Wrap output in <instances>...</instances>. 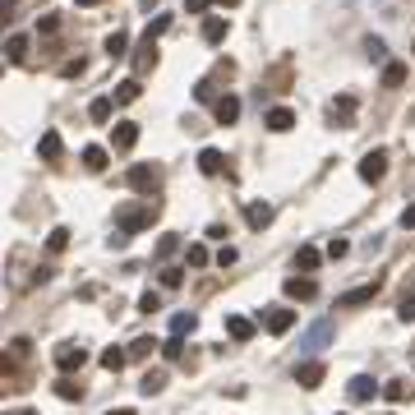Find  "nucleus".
<instances>
[{
  "label": "nucleus",
  "mask_w": 415,
  "mask_h": 415,
  "mask_svg": "<svg viewBox=\"0 0 415 415\" xmlns=\"http://www.w3.org/2000/svg\"><path fill=\"white\" fill-rule=\"evenodd\" d=\"M332 415H346V411H332Z\"/></svg>",
  "instance_id": "obj_53"
},
{
  "label": "nucleus",
  "mask_w": 415,
  "mask_h": 415,
  "mask_svg": "<svg viewBox=\"0 0 415 415\" xmlns=\"http://www.w3.org/2000/svg\"><path fill=\"white\" fill-rule=\"evenodd\" d=\"M235 259H240V254H235V249H231V245H222V249H217V263H222V268H231V263H235Z\"/></svg>",
  "instance_id": "obj_44"
},
{
  "label": "nucleus",
  "mask_w": 415,
  "mask_h": 415,
  "mask_svg": "<svg viewBox=\"0 0 415 415\" xmlns=\"http://www.w3.org/2000/svg\"><path fill=\"white\" fill-rule=\"evenodd\" d=\"M125 184L138 189V194H153V189H157V167H148V162L129 167V171H125Z\"/></svg>",
  "instance_id": "obj_5"
},
{
  "label": "nucleus",
  "mask_w": 415,
  "mask_h": 415,
  "mask_svg": "<svg viewBox=\"0 0 415 415\" xmlns=\"http://www.w3.org/2000/svg\"><path fill=\"white\" fill-rule=\"evenodd\" d=\"M111 111H116V97H97V102H88V120L107 125V120H111Z\"/></svg>",
  "instance_id": "obj_21"
},
{
  "label": "nucleus",
  "mask_w": 415,
  "mask_h": 415,
  "mask_svg": "<svg viewBox=\"0 0 415 415\" xmlns=\"http://www.w3.org/2000/svg\"><path fill=\"white\" fill-rule=\"evenodd\" d=\"M411 56H415V51H411Z\"/></svg>",
  "instance_id": "obj_55"
},
{
  "label": "nucleus",
  "mask_w": 415,
  "mask_h": 415,
  "mask_svg": "<svg viewBox=\"0 0 415 415\" xmlns=\"http://www.w3.org/2000/svg\"><path fill=\"white\" fill-rule=\"evenodd\" d=\"M222 167H226V157L217 153V148H203L199 153V171L203 175H222Z\"/></svg>",
  "instance_id": "obj_18"
},
{
  "label": "nucleus",
  "mask_w": 415,
  "mask_h": 415,
  "mask_svg": "<svg viewBox=\"0 0 415 415\" xmlns=\"http://www.w3.org/2000/svg\"><path fill=\"white\" fill-rule=\"evenodd\" d=\"M374 295H379V281H365V286H355V291L337 295V305H341V309H355V305H369Z\"/></svg>",
  "instance_id": "obj_10"
},
{
  "label": "nucleus",
  "mask_w": 415,
  "mask_h": 415,
  "mask_svg": "<svg viewBox=\"0 0 415 415\" xmlns=\"http://www.w3.org/2000/svg\"><path fill=\"white\" fill-rule=\"evenodd\" d=\"M383 175H387V153H383V148H374V153L360 157V180H365V184H379Z\"/></svg>",
  "instance_id": "obj_3"
},
{
  "label": "nucleus",
  "mask_w": 415,
  "mask_h": 415,
  "mask_svg": "<svg viewBox=\"0 0 415 415\" xmlns=\"http://www.w3.org/2000/svg\"><path fill=\"white\" fill-rule=\"evenodd\" d=\"M346 254H351L346 240H332V245H328V259H346Z\"/></svg>",
  "instance_id": "obj_42"
},
{
  "label": "nucleus",
  "mask_w": 415,
  "mask_h": 415,
  "mask_svg": "<svg viewBox=\"0 0 415 415\" xmlns=\"http://www.w3.org/2000/svg\"><path fill=\"white\" fill-rule=\"evenodd\" d=\"M245 222L254 231H263L268 222H273V203H249V208H245Z\"/></svg>",
  "instance_id": "obj_16"
},
{
  "label": "nucleus",
  "mask_w": 415,
  "mask_h": 415,
  "mask_svg": "<svg viewBox=\"0 0 415 415\" xmlns=\"http://www.w3.org/2000/svg\"><path fill=\"white\" fill-rule=\"evenodd\" d=\"M148 70H157V42L153 37H143V46L134 51V78H143Z\"/></svg>",
  "instance_id": "obj_9"
},
{
  "label": "nucleus",
  "mask_w": 415,
  "mask_h": 415,
  "mask_svg": "<svg viewBox=\"0 0 415 415\" xmlns=\"http://www.w3.org/2000/svg\"><path fill=\"white\" fill-rule=\"evenodd\" d=\"M401 83H406V65H401V61H387L383 65V88H401Z\"/></svg>",
  "instance_id": "obj_24"
},
{
  "label": "nucleus",
  "mask_w": 415,
  "mask_h": 415,
  "mask_svg": "<svg viewBox=\"0 0 415 415\" xmlns=\"http://www.w3.org/2000/svg\"><path fill=\"white\" fill-rule=\"evenodd\" d=\"M37 32H46V37H51V32H61V19H56V14H46L42 23H37Z\"/></svg>",
  "instance_id": "obj_43"
},
{
  "label": "nucleus",
  "mask_w": 415,
  "mask_h": 415,
  "mask_svg": "<svg viewBox=\"0 0 415 415\" xmlns=\"http://www.w3.org/2000/svg\"><path fill=\"white\" fill-rule=\"evenodd\" d=\"M226 337H231V341H249V337H254V319H245V314H231V319H226Z\"/></svg>",
  "instance_id": "obj_12"
},
{
  "label": "nucleus",
  "mask_w": 415,
  "mask_h": 415,
  "mask_svg": "<svg viewBox=\"0 0 415 415\" xmlns=\"http://www.w3.org/2000/svg\"><path fill=\"white\" fill-rule=\"evenodd\" d=\"M295 319H300L295 309H286V305H273L268 314H263V328H268L273 337H281V332H291V328H295Z\"/></svg>",
  "instance_id": "obj_4"
},
{
  "label": "nucleus",
  "mask_w": 415,
  "mask_h": 415,
  "mask_svg": "<svg viewBox=\"0 0 415 415\" xmlns=\"http://www.w3.org/2000/svg\"><path fill=\"white\" fill-rule=\"evenodd\" d=\"M157 222V203H134V208H120L116 213V231L125 235H138V231H148Z\"/></svg>",
  "instance_id": "obj_1"
},
{
  "label": "nucleus",
  "mask_w": 415,
  "mask_h": 415,
  "mask_svg": "<svg viewBox=\"0 0 415 415\" xmlns=\"http://www.w3.org/2000/svg\"><path fill=\"white\" fill-rule=\"evenodd\" d=\"M74 5H97V0H74Z\"/></svg>",
  "instance_id": "obj_51"
},
{
  "label": "nucleus",
  "mask_w": 415,
  "mask_h": 415,
  "mask_svg": "<svg viewBox=\"0 0 415 415\" xmlns=\"http://www.w3.org/2000/svg\"><path fill=\"white\" fill-rule=\"evenodd\" d=\"M157 346H162V341H153V337H134V341H129V360H148Z\"/></svg>",
  "instance_id": "obj_28"
},
{
  "label": "nucleus",
  "mask_w": 415,
  "mask_h": 415,
  "mask_svg": "<svg viewBox=\"0 0 415 415\" xmlns=\"http://www.w3.org/2000/svg\"><path fill=\"white\" fill-rule=\"evenodd\" d=\"M189 263H194V268H203V263H208V249L194 245V249H189Z\"/></svg>",
  "instance_id": "obj_46"
},
{
  "label": "nucleus",
  "mask_w": 415,
  "mask_h": 415,
  "mask_svg": "<svg viewBox=\"0 0 415 415\" xmlns=\"http://www.w3.org/2000/svg\"><path fill=\"white\" fill-rule=\"evenodd\" d=\"M365 56H369V61H383V56H387L383 37H369V42H365Z\"/></svg>",
  "instance_id": "obj_39"
},
{
  "label": "nucleus",
  "mask_w": 415,
  "mask_h": 415,
  "mask_svg": "<svg viewBox=\"0 0 415 415\" xmlns=\"http://www.w3.org/2000/svg\"><path fill=\"white\" fill-rule=\"evenodd\" d=\"M125 360H129V351H116V346H111V351H102V369H111V374H120Z\"/></svg>",
  "instance_id": "obj_31"
},
{
  "label": "nucleus",
  "mask_w": 415,
  "mask_h": 415,
  "mask_svg": "<svg viewBox=\"0 0 415 415\" xmlns=\"http://www.w3.org/2000/svg\"><path fill=\"white\" fill-rule=\"evenodd\" d=\"M162 387H167V374H162V369H148V374L138 379V392H143V397H157Z\"/></svg>",
  "instance_id": "obj_17"
},
{
  "label": "nucleus",
  "mask_w": 415,
  "mask_h": 415,
  "mask_svg": "<svg viewBox=\"0 0 415 415\" xmlns=\"http://www.w3.org/2000/svg\"><path fill=\"white\" fill-rule=\"evenodd\" d=\"M83 167H88V171H107V148L88 143V148H83Z\"/></svg>",
  "instance_id": "obj_27"
},
{
  "label": "nucleus",
  "mask_w": 415,
  "mask_h": 415,
  "mask_svg": "<svg viewBox=\"0 0 415 415\" xmlns=\"http://www.w3.org/2000/svg\"><path fill=\"white\" fill-rule=\"evenodd\" d=\"M319 263H323V254L314 245H300V249H295V273H319Z\"/></svg>",
  "instance_id": "obj_14"
},
{
  "label": "nucleus",
  "mask_w": 415,
  "mask_h": 415,
  "mask_svg": "<svg viewBox=\"0 0 415 415\" xmlns=\"http://www.w3.org/2000/svg\"><path fill=\"white\" fill-rule=\"evenodd\" d=\"M286 295L291 300H314L319 295V281L314 277H286Z\"/></svg>",
  "instance_id": "obj_11"
},
{
  "label": "nucleus",
  "mask_w": 415,
  "mask_h": 415,
  "mask_svg": "<svg viewBox=\"0 0 415 415\" xmlns=\"http://www.w3.org/2000/svg\"><path fill=\"white\" fill-rule=\"evenodd\" d=\"M5 56H10L14 65H23V61H28V37H23V32H10V42H5Z\"/></svg>",
  "instance_id": "obj_20"
},
{
  "label": "nucleus",
  "mask_w": 415,
  "mask_h": 415,
  "mask_svg": "<svg viewBox=\"0 0 415 415\" xmlns=\"http://www.w3.org/2000/svg\"><path fill=\"white\" fill-rule=\"evenodd\" d=\"M107 56H111V61H125V56H129V37H125L120 28L107 37Z\"/></svg>",
  "instance_id": "obj_22"
},
{
  "label": "nucleus",
  "mask_w": 415,
  "mask_h": 415,
  "mask_svg": "<svg viewBox=\"0 0 415 415\" xmlns=\"http://www.w3.org/2000/svg\"><path fill=\"white\" fill-rule=\"evenodd\" d=\"M387 415H397V411H387Z\"/></svg>",
  "instance_id": "obj_54"
},
{
  "label": "nucleus",
  "mask_w": 415,
  "mask_h": 415,
  "mask_svg": "<svg viewBox=\"0 0 415 415\" xmlns=\"http://www.w3.org/2000/svg\"><path fill=\"white\" fill-rule=\"evenodd\" d=\"M175 249H180V235H162V240H157V259H171Z\"/></svg>",
  "instance_id": "obj_35"
},
{
  "label": "nucleus",
  "mask_w": 415,
  "mask_h": 415,
  "mask_svg": "<svg viewBox=\"0 0 415 415\" xmlns=\"http://www.w3.org/2000/svg\"><path fill=\"white\" fill-rule=\"evenodd\" d=\"M217 5H240V0H217Z\"/></svg>",
  "instance_id": "obj_50"
},
{
  "label": "nucleus",
  "mask_w": 415,
  "mask_h": 415,
  "mask_svg": "<svg viewBox=\"0 0 415 415\" xmlns=\"http://www.w3.org/2000/svg\"><path fill=\"white\" fill-rule=\"evenodd\" d=\"M83 365H88V351H83L78 341H65V346H56V369H61V374H78Z\"/></svg>",
  "instance_id": "obj_2"
},
{
  "label": "nucleus",
  "mask_w": 415,
  "mask_h": 415,
  "mask_svg": "<svg viewBox=\"0 0 415 415\" xmlns=\"http://www.w3.org/2000/svg\"><path fill=\"white\" fill-rule=\"evenodd\" d=\"M401 226H406V231L415 226V203H406V208H401Z\"/></svg>",
  "instance_id": "obj_48"
},
{
  "label": "nucleus",
  "mask_w": 415,
  "mask_h": 415,
  "mask_svg": "<svg viewBox=\"0 0 415 415\" xmlns=\"http://www.w3.org/2000/svg\"><path fill=\"white\" fill-rule=\"evenodd\" d=\"M323 379H328V365H323V360H305V365H295V383L309 387V392L323 387Z\"/></svg>",
  "instance_id": "obj_6"
},
{
  "label": "nucleus",
  "mask_w": 415,
  "mask_h": 415,
  "mask_svg": "<svg viewBox=\"0 0 415 415\" xmlns=\"http://www.w3.org/2000/svg\"><path fill=\"white\" fill-rule=\"evenodd\" d=\"M374 392H379V383H374L369 374H355V379H351V401H369Z\"/></svg>",
  "instance_id": "obj_19"
},
{
  "label": "nucleus",
  "mask_w": 415,
  "mask_h": 415,
  "mask_svg": "<svg viewBox=\"0 0 415 415\" xmlns=\"http://www.w3.org/2000/svg\"><path fill=\"white\" fill-rule=\"evenodd\" d=\"M213 116H217V125H235V120H240V97H235V92L217 97V102H213Z\"/></svg>",
  "instance_id": "obj_7"
},
{
  "label": "nucleus",
  "mask_w": 415,
  "mask_h": 415,
  "mask_svg": "<svg viewBox=\"0 0 415 415\" xmlns=\"http://www.w3.org/2000/svg\"><path fill=\"white\" fill-rule=\"evenodd\" d=\"M107 415H134V411H129V406H116V411H107Z\"/></svg>",
  "instance_id": "obj_49"
},
{
  "label": "nucleus",
  "mask_w": 415,
  "mask_h": 415,
  "mask_svg": "<svg viewBox=\"0 0 415 415\" xmlns=\"http://www.w3.org/2000/svg\"><path fill=\"white\" fill-rule=\"evenodd\" d=\"M56 397H61V401H83V383H74V379L65 374L61 383H56Z\"/></svg>",
  "instance_id": "obj_25"
},
{
  "label": "nucleus",
  "mask_w": 415,
  "mask_h": 415,
  "mask_svg": "<svg viewBox=\"0 0 415 415\" xmlns=\"http://www.w3.org/2000/svg\"><path fill=\"white\" fill-rule=\"evenodd\" d=\"M37 153H42L46 162H61V153H65L61 134H56V129H46V134H42V143H37Z\"/></svg>",
  "instance_id": "obj_15"
},
{
  "label": "nucleus",
  "mask_w": 415,
  "mask_h": 415,
  "mask_svg": "<svg viewBox=\"0 0 415 415\" xmlns=\"http://www.w3.org/2000/svg\"><path fill=\"white\" fill-rule=\"evenodd\" d=\"M134 143H138V125L134 120H120L116 129H111V148H116V153H129Z\"/></svg>",
  "instance_id": "obj_8"
},
{
  "label": "nucleus",
  "mask_w": 415,
  "mask_h": 415,
  "mask_svg": "<svg viewBox=\"0 0 415 415\" xmlns=\"http://www.w3.org/2000/svg\"><path fill=\"white\" fill-rule=\"evenodd\" d=\"M268 129H273V134H286V129H295V111H291V107H273V111H268Z\"/></svg>",
  "instance_id": "obj_13"
},
{
  "label": "nucleus",
  "mask_w": 415,
  "mask_h": 415,
  "mask_svg": "<svg viewBox=\"0 0 415 415\" xmlns=\"http://www.w3.org/2000/svg\"><path fill=\"white\" fill-rule=\"evenodd\" d=\"M180 281H184V273H180V268H162V286H167V291H175Z\"/></svg>",
  "instance_id": "obj_40"
},
{
  "label": "nucleus",
  "mask_w": 415,
  "mask_h": 415,
  "mask_svg": "<svg viewBox=\"0 0 415 415\" xmlns=\"http://www.w3.org/2000/svg\"><path fill=\"white\" fill-rule=\"evenodd\" d=\"M397 319H401V323H415V291H411V295H401V309H397Z\"/></svg>",
  "instance_id": "obj_38"
},
{
  "label": "nucleus",
  "mask_w": 415,
  "mask_h": 415,
  "mask_svg": "<svg viewBox=\"0 0 415 415\" xmlns=\"http://www.w3.org/2000/svg\"><path fill=\"white\" fill-rule=\"evenodd\" d=\"M138 92H143L138 88V78H125V83H116V102H120V107L125 102H138Z\"/></svg>",
  "instance_id": "obj_30"
},
{
  "label": "nucleus",
  "mask_w": 415,
  "mask_h": 415,
  "mask_svg": "<svg viewBox=\"0 0 415 415\" xmlns=\"http://www.w3.org/2000/svg\"><path fill=\"white\" fill-rule=\"evenodd\" d=\"M28 346H32L28 337H14V341H10V369H14V365H23V360H28Z\"/></svg>",
  "instance_id": "obj_32"
},
{
  "label": "nucleus",
  "mask_w": 415,
  "mask_h": 415,
  "mask_svg": "<svg viewBox=\"0 0 415 415\" xmlns=\"http://www.w3.org/2000/svg\"><path fill=\"white\" fill-rule=\"evenodd\" d=\"M332 116H337V125H341V129H346V120H351V116H355V97H351V92H341L337 102H332Z\"/></svg>",
  "instance_id": "obj_23"
},
{
  "label": "nucleus",
  "mask_w": 415,
  "mask_h": 415,
  "mask_svg": "<svg viewBox=\"0 0 415 415\" xmlns=\"http://www.w3.org/2000/svg\"><path fill=\"white\" fill-rule=\"evenodd\" d=\"M208 5H213V0H184V14H203Z\"/></svg>",
  "instance_id": "obj_45"
},
{
  "label": "nucleus",
  "mask_w": 415,
  "mask_h": 415,
  "mask_svg": "<svg viewBox=\"0 0 415 415\" xmlns=\"http://www.w3.org/2000/svg\"><path fill=\"white\" fill-rule=\"evenodd\" d=\"M153 309H162V295H157V291H143V295H138V314H153Z\"/></svg>",
  "instance_id": "obj_37"
},
{
  "label": "nucleus",
  "mask_w": 415,
  "mask_h": 415,
  "mask_svg": "<svg viewBox=\"0 0 415 415\" xmlns=\"http://www.w3.org/2000/svg\"><path fill=\"white\" fill-rule=\"evenodd\" d=\"M19 415H37V411H19Z\"/></svg>",
  "instance_id": "obj_52"
},
{
  "label": "nucleus",
  "mask_w": 415,
  "mask_h": 415,
  "mask_svg": "<svg viewBox=\"0 0 415 415\" xmlns=\"http://www.w3.org/2000/svg\"><path fill=\"white\" fill-rule=\"evenodd\" d=\"M222 37H226V19H222V14H213V19H208V23H203V42H222Z\"/></svg>",
  "instance_id": "obj_26"
},
{
  "label": "nucleus",
  "mask_w": 415,
  "mask_h": 415,
  "mask_svg": "<svg viewBox=\"0 0 415 415\" xmlns=\"http://www.w3.org/2000/svg\"><path fill=\"white\" fill-rule=\"evenodd\" d=\"M61 74H65V78H74V74H83V61H65V65H61Z\"/></svg>",
  "instance_id": "obj_47"
},
{
  "label": "nucleus",
  "mask_w": 415,
  "mask_h": 415,
  "mask_svg": "<svg viewBox=\"0 0 415 415\" xmlns=\"http://www.w3.org/2000/svg\"><path fill=\"white\" fill-rule=\"evenodd\" d=\"M162 355H167V360H180V355H184V337H180V332H171V337L162 341Z\"/></svg>",
  "instance_id": "obj_33"
},
{
  "label": "nucleus",
  "mask_w": 415,
  "mask_h": 415,
  "mask_svg": "<svg viewBox=\"0 0 415 415\" xmlns=\"http://www.w3.org/2000/svg\"><path fill=\"white\" fill-rule=\"evenodd\" d=\"M46 249H51V254H65V249H70V231L56 226L51 231V240H46Z\"/></svg>",
  "instance_id": "obj_34"
},
{
  "label": "nucleus",
  "mask_w": 415,
  "mask_h": 415,
  "mask_svg": "<svg viewBox=\"0 0 415 415\" xmlns=\"http://www.w3.org/2000/svg\"><path fill=\"white\" fill-rule=\"evenodd\" d=\"M383 397L387 401H406V397H411V383H406V379H387V383H383Z\"/></svg>",
  "instance_id": "obj_29"
},
{
  "label": "nucleus",
  "mask_w": 415,
  "mask_h": 415,
  "mask_svg": "<svg viewBox=\"0 0 415 415\" xmlns=\"http://www.w3.org/2000/svg\"><path fill=\"white\" fill-rule=\"evenodd\" d=\"M194 323H199L194 314H175V319H171V332H180L184 337V332H194Z\"/></svg>",
  "instance_id": "obj_36"
},
{
  "label": "nucleus",
  "mask_w": 415,
  "mask_h": 415,
  "mask_svg": "<svg viewBox=\"0 0 415 415\" xmlns=\"http://www.w3.org/2000/svg\"><path fill=\"white\" fill-rule=\"evenodd\" d=\"M167 28H171V14H162V19H157V23H153V28L143 32V37H153V42H157V37H162V32H167Z\"/></svg>",
  "instance_id": "obj_41"
}]
</instances>
